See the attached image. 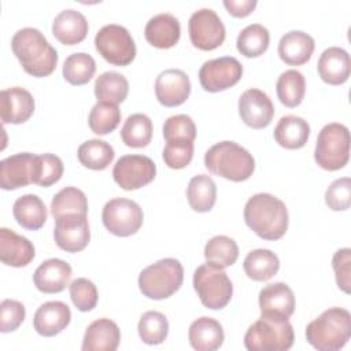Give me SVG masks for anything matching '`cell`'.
Wrapping results in <instances>:
<instances>
[{
  "instance_id": "obj_28",
  "label": "cell",
  "mask_w": 351,
  "mask_h": 351,
  "mask_svg": "<svg viewBox=\"0 0 351 351\" xmlns=\"http://www.w3.org/2000/svg\"><path fill=\"white\" fill-rule=\"evenodd\" d=\"M261 313H273L289 318L295 311V296L292 289L284 282H273L259 292Z\"/></svg>"
},
{
  "instance_id": "obj_36",
  "label": "cell",
  "mask_w": 351,
  "mask_h": 351,
  "mask_svg": "<svg viewBox=\"0 0 351 351\" xmlns=\"http://www.w3.org/2000/svg\"><path fill=\"white\" fill-rule=\"evenodd\" d=\"M269 30L261 23L245 26L237 36V51L245 58H258L269 48Z\"/></svg>"
},
{
  "instance_id": "obj_26",
  "label": "cell",
  "mask_w": 351,
  "mask_h": 351,
  "mask_svg": "<svg viewBox=\"0 0 351 351\" xmlns=\"http://www.w3.org/2000/svg\"><path fill=\"white\" fill-rule=\"evenodd\" d=\"M88 21L77 10L67 8L60 11L52 22V33L63 45L81 43L88 34Z\"/></svg>"
},
{
  "instance_id": "obj_49",
  "label": "cell",
  "mask_w": 351,
  "mask_h": 351,
  "mask_svg": "<svg viewBox=\"0 0 351 351\" xmlns=\"http://www.w3.org/2000/svg\"><path fill=\"white\" fill-rule=\"evenodd\" d=\"M332 267L335 270L337 287L350 293L351 285V250L350 248H340L335 252L332 258Z\"/></svg>"
},
{
  "instance_id": "obj_30",
  "label": "cell",
  "mask_w": 351,
  "mask_h": 351,
  "mask_svg": "<svg viewBox=\"0 0 351 351\" xmlns=\"http://www.w3.org/2000/svg\"><path fill=\"white\" fill-rule=\"evenodd\" d=\"M12 214L16 222L27 230H38L47 221V207L44 202L33 193L19 196L12 206Z\"/></svg>"
},
{
  "instance_id": "obj_29",
  "label": "cell",
  "mask_w": 351,
  "mask_h": 351,
  "mask_svg": "<svg viewBox=\"0 0 351 351\" xmlns=\"http://www.w3.org/2000/svg\"><path fill=\"white\" fill-rule=\"evenodd\" d=\"M274 140L287 149H299L306 145L310 136V125L300 117L285 115L274 128Z\"/></svg>"
},
{
  "instance_id": "obj_21",
  "label": "cell",
  "mask_w": 351,
  "mask_h": 351,
  "mask_svg": "<svg viewBox=\"0 0 351 351\" xmlns=\"http://www.w3.org/2000/svg\"><path fill=\"white\" fill-rule=\"evenodd\" d=\"M71 266L58 258L44 261L33 274L36 288L43 293L62 292L70 282Z\"/></svg>"
},
{
  "instance_id": "obj_5",
  "label": "cell",
  "mask_w": 351,
  "mask_h": 351,
  "mask_svg": "<svg viewBox=\"0 0 351 351\" xmlns=\"http://www.w3.org/2000/svg\"><path fill=\"white\" fill-rule=\"evenodd\" d=\"M293 328L287 317L262 313L244 335V346L250 351H287L293 344Z\"/></svg>"
},
{
  "instance_id": "obj_4",
  "label": "cell",
  "mask_w": 351,
  "mask_h": 351,
  "mask_svg": "<svg viewBox=\"0 0 351 351\" xmlns=\"http://www.w3.org/2000/svg\"><path fill=\"white\" fill-rule=\"evenodd\" d=\"M204 165L214 176L241 182L248 180L255 169L252 155L234 141H219L204 155Z\"/></svg>"
},
{
  "instance_id": "obj_9",
  "label": "cell",
  "mask_w": 351,
  "mask_h": 351,
  "mask_svg": "<svg viewBox=\"0 0 351 351\" xmlns=\"http://www.w3.org/2000/svg\"><path fill=\"white\" fill-rule=\"evenodd\" d=\"M96 51L111 64L128 66L136 56V44L129 30L121 25L103 26L95 37Z\"/></svg>"
},
{
  "instance_id": "obj_22",
  "label": "cell",
  "mask_w": 351,
  "mask_h": 351,
  "mask_svg": "<svg viewBox=\"0 0 351 351\" xmlns=\"http://www.w3.org/2000/svg\"><path fill=\"white\" fill-rule=\"evenodd\" d=\"M317 71L321 80L329 85L344 84L351 71L350 55L346 49L340 47L326 48L317 63Z\"/></svg>"
},
{
  "instance_id": "obj_7",
  "label": "cell",
  "mask_w": 351,
  "mask_h": 351,
  "mask_svg": "<svg viewBox=\"0 0 351 351\" xmlns=\"http://www.w3.org/2000/svg\"><path fill=\"white\" fill-rule=\"evenodd\" d=\"M350 158V132L343 123L325 125L317 137L314 159L317 165L328 171L343 169Z\"/></svg>"
},
{
  "instance_id": "obj_18",
  "label": "cell",
  "mask_w": 351,
  "mask_h": 351,
  "mask_svg": "<svg viewBox=\"0 0 351 351\" xmlns=\"http://www.w3.org/2000/svg\"><path fill=\"white\" fill-rule=\"evenodd\" d=\"M34 112V99L29 90L21 86L3 89L0 93V118L3 123L19 125Z\"/></svg>"
},
{
  "instance_id": "obj_44",
  "label": "cell",
  "mask_w": 351,
  "mask_h": 351,
  "mask_svg": "<svg viewBox=\"0 0 351 351\" xmlns=\"http://www.w3.org/2000/svg\"><path fill=\"white\" fill-rule=\"evenodd\" d=\"M163 137L170 141H192L196 137V126L189 115L178 114L169 117L163 123Z\"/></svg>"
},
{
  "instance_id": "obj_15",
  "label": "cell",
  "mask_w": 351,
  "mask_h": 351,
  "mask_svg": "<svg viewBox=\"0 0 351 351\" xmlns=\"http://www.w3.org/2000/svg\"><path fill=\"white\" fill-rule=\"evenodd\" d=\"M239 114L247 126L263 129L274 117V106L263 90L251 88L244 90L239 99Z\"/></svg>"
},
{
  "instance_id": "obj_6",
  "label": "cell",
  "mask_w": 351,
  "mask_h": 351,
  "mask_svg": "<svg viewBox=\"0 0 351 351\" xmlns=\"http://www.w3.org/2000/svg\"><path fill=\"white\" fill-rule=\"evenodd\" d=\"M184 281V267L178 259L165 258L141 270L138 288L144 296L162 300L176 293Z\"/></svg>"
},
{
  "instance_id": "obj_32",
  "label": "cell",
  "mask_w": 351,
  "mask_h": 351,
  "mask_svg": "<svg viewBox=\"0 0 351 351\" xmlns=\"http://www.w3.org/2000/svg\"><path fill=\"white\" fill-rule=\"evenodd\" d=\"M186 197L193 211H210L217 200V186L214 180L207 174H197L192 177L186 186Z\"/></svg>"
},
{
  "instance_id": "obj_23",
  "label": "cell",
  "mask_w": 351,
  "mask_h": 351,
  "mask_svg": "<svg viewBox=\"0 0 351 351\" xmlns=\"http://www.w3.org/2000/svg\"><path fill=\"white\" fill-rule=\"evenodd\" d=\"M181 34V26L178 19L167 12L154 15L145 25V40L155 48L167 49L174 47Z\"/></svg>"
},
{
  "instance_id": "obj_43",
  "label": "cell",
  "mask_w": 351,
  "mask_h": 351,
  "mask_svg": "<svg viewBox=\"0 0 351 351\" xmlns=\"http://www.w3.org/2000/svg\"><path fill=\"white\" fill-rule=\"evenodd\" d=\"M63 176V162L53 154H43L36 158V171L33 184L40 186H51Z\"/></svg>"
},
{
  "instance_id": "obj_34",
  "label": "cell",
  "mask_w": 351,
  "mask_h": 351,
  "mask_svg": "<svg viewBox=\"0 0 351 351\" xmlns=\"http://www.w3.org/2000/svg\"><path fill=\"white\" fill-rule=\"evenodd\" d=\"M77 156L82 166L90 170H104L111 165L115 152L107 141L93 138L82 143L78 147Z\"/></svg>"
},
{
  "instance_id": "obj_1",
  "label": "cell",
  "mask_w": 351,
  "mask_h": 351,
  "mask_svg": "<svg viewBox=\"0 0 351 351\" xmlns=\"http://www.w3.org/2000/svg\"><path fill=\"white\" fill-rule=\"evenodd\" d=\"M11 48L23 70L33 77H47L56 69L58 52L38 29H19L12 36Z\"/></svg>"
},
{
  "instance_id": "obj_3",
  "label": "cell",
  "mask_w": 351,
  "mask_h": 351,
  "mask_svg": "<svg viewBox=\"0 0 351 351\" xmlns=\"http://www.w3.org/2000/svg\"><path fill=\"white\" fill-rule=\"evenodd\" d=\"M351 336V314L341 307H330L306 328V340L318 351H337Z\"/></svg>"
},
{
  "instance_id": "obj_31",
  "label": "cell",
  "mask_w": 351,
  "mask_h": 351,
  "mask_svg": "<svg viewBox=\"0 0 351 351\" xmlns=\"http://www.w3.org/2000/svg\"><path fill=\"white\" fill-rule=\"evenodd\" d=\"M244 271L254 281H267L280 269L278 256L266 248H258L247 254L243 262Z\"/></svg>"
},
{
  "instance_id": "obj_10",
  "label": "cell",
  "mask_w": 351,
  "mask_h": 351,
  "mask_svg": "<svg viewBox=\"0 0 351 351\" xmlns=\"http://www.w3.org/2000/svg\"><path fill=\"white\" fill-rule=\"evenodd\" d=\"M101 219L110 233L118 237H129L140 230L144 214L136 202L125 197H115L104 204Z\"/></svg>"
},
{
  "instance_id": "obj_42",
  "label": "cell",
  "mask_w": 351,
  "mask_h": 351,
  "mask_svg": "<svg viewBox=\"0 0 351 351\" xmlns=\"http://www.w3.org/2000/svg\"><path fill=\"white\" fill-rule=\"evenodd\" d=\"M137 330L143 343L156 346L166 340L169 333V322L165 314L159 311H145L138 321Z\"/></svg>"
},
{
  "instance_id": "obj_35",
  "label": "cell",
  "mask_w": 351,
  "mask_h": 351,
  "mask_svg": "<svg viewBox=\"0 0 351 351\" xmlns=\"http://www.w3.org/2000/svg\"><path fill=\"white\" fill-rule=\"evenodd\" d=\"M276 92L285 107H298L303 101L306 92V80L303 74L293 69L281 73L276 84Z\"/></svg>"
},
{
  "instance_id": "obj_17",
  "label": "cell",
  "mask_w": 351,
  "mask_h": 351,
  "mask_svg": "<svg viewBox=\"0 0 351 351\" xmlns=\"http://www.w3.org/2000/svg\"><path fill=\"white\" fill-rule=\"evenodd\" d=\"M155 95L165 107H177L186 101L191 95V81L180 69L162 71L155 81Z\"/></svg>"
},
{
  "instance_id": "obj_24",
  "label": "cell",
  "mask_w": 351,
  "mask_h": 351,
  "mask_svg": "<svg viewBox=\"0 0 351 351\" xmlns=\"http://www.w3.org/2000/svg\"><path fill=\"white\" fill-rule=\"evenodd\" d=\"M315 48L314 38L302 32L291 30L285 33L278 43V56L289 66H300L310 60Z\"/></svg>"
},
{
  "instance_id": "obj_27",
  "label": "cell",
  "mask_w": 351,
  "mask_h": 351,
  "mask_svg": "<svg viewBox=\"0 0 351 351\" xmlns=\"http://www.w3.org/2000/svg\"><path fill=\"white\" fill-rule=\"evenodd\" d=\"M188 339L192 348L197 351H215L225 339L222 325L210 317L195 319L188 330Z\"/></svg>"
},
{
  "instance_id": "obj_48",
  "label": "cell",
  "mask_w": 351,
  "mask_h": 351,
  "mask_svg": "<svg viewBox=\"0 0 351 351\" xmlns=\"http://www.w3.org/2000/svg\"><path fill=\"white\" fill-rule=\"evenodd\" d=\"M25 306L14 299H4L0 304V330L3 333L14 332L25 321Z\"/></svg>"
},
{
  "instance_id": "obj_41",
  "label": "cell",
  "mask_w": 351,
  "mask_h": 351,
  "mask_svg": "<svg viewBox=\"0 0 351 351\" xmlns=\"http://www.w3.org/2000/svg\"><path fill=\"white\" fill-rule=\"evenodd\" d=\"M121 122V110L117 104L97 101L88 117V125L95 134L104 136L111 133Z\"/></svg>"
},
{
  "instance_id": "obj_14",
  "label": "cell",
  "mask_w": 351,
  "mask_h": 351,
  "mask_svg": "<svg viewBox=\"0 0 351 351\" xmlns=\"http://www.w3.org/2000/svg\"><path fill=\"white\" fill-rule=\"evenodd\" d=\"M53 239L56 245L66 252L82 251L90 240L88 217L84 214L59 217L55 219Z\"/></svg>"
},
{
  "instance_id": "obj_19",
  "label": "cell",
  "mask_w": 351,
  "mask_h": 351,
  "mask_svg": "<svg viewBox=\"0 0 351 351\" xmlns=\"http://www.w3.org/2000/svg\"><path fill=\"white\" fill-rule=\"evenodd\" d=\"M71 321L70 307L59 300L41 304L33 317L36 332L44 337H52L60 333Z\"/></svg>"
},
{
  "instance_id": "obj_12",
  "label": "cell",
  "mask_w": 351,
  "mask_h": 351,
  "mask_svg": "<svg viewBox=\"0 0 351 351\" xmlns=\"http://www.w3.org/2000/svg\"><path fill=\"white\" fill-rule=\"evenodd\" d=\"M156 166L145 155H123L112 169L114 181L125 191L140 189L154 181Z\"/></svg>"
},
{
  "instance_id": "obj_45",
  "label": "cell",
  "mask_w": 351,
  "mask_h": 351,
  "mask_svg": "<svg viewBox=\"0 0 351 351\" xmlns=\"http://www.w3.org/2000/svg\"><path fill=\"white\" fill-rule=\"evenodd\" d=\"M70 298L80 311H90L97 304L99 293L96 285L90 280L80 277L70 284Z\"/></svg>"
},
{
  "instance_id": "obj_2",
  "label": "cell",
  "mask_w": 351,
  "mask_h": 351,
  "mask_svg": "<svg viewBox=\"0 0 351 351\" xmlns=\"http://www.w3.org/2000/svg\"><path fill=\"white\" fill-rule=\"evenodd\" d=\"M244 221L261 239L278 240L288 229V210L274 195L255 193L244 206Z\"/></svg>"
},
{
  "instance_id": "obj_13",
  "label": "cell",
  "mask_w": 351,
  "mask_h": 351,
  "mask_svg": "<svg viewBox=\"0 0 351 351\" xmlns=\"http://www.w3.org/2000/svg\"><path fill=\"white\" fill-rule=\"evenodd\" d=\"M243 75L241 63L233 56L207 60L199 70V81L207 92H221L236 85Z\"/></svg>"
},
{
  "instance_id": "obj_46",
  "label": "cell",
  "mask_w": 351,
  "mask_h": 351,
  "mask_svg": "<svg viewBox=\"0 0 351 351\" xmlns=\"http://www.w3.org/2000/svg\"><path fill=\"white\" fill-rule=\"evenodd\" d=\"M325 203L333 211H344L351 204V180L341 177L335 180L325 192Z\"/></svg>"
},
{
  "instance_id": "obj_37",
  "label": "cell",
  "mask_w": 351,
  "mask_h": 351,
  "mask_svg": "<svg viewBox=\"0 0 351 351\" xmlns=\"http://www.w3.org/2000/svg\"><path fill=\"white\" fill-rule=\"evenodd\" d=\"M51 214L55 219L67 214H88V200L85 193L75 186L60 189L51 202Z\"/></svg>"
},
{
  "instance_id": "obj_20",
  "label": "cell",
  "mask_w": 351,
  "mask_h": 351,
  "mask_svg": "<svg viewBox=\"0 0 351 351\" xmlns=\"http://www.w3.org/2000/svg\"><path fill=\"white\" fill-rule=\"evenodd\" d=\"M36 251L32 241L11 229H0V259L12 267L27 266L34 259Z\"/></svg>"
},
{
  "instance_id": "obj_50",
  "label": "cell",
  "mask_w": 351,
  "mask_h": 351,
  "mask_svg": "<svg viewBox=\"0 0 351 351\" xmlns=\"http://www.w3.org/2000/svg\"><path fill=\"white\" fill-rule=\"evenodd\" d=\"M225 8L236 18H244L250 15L256 7V0H225Z\"/></svg>"
},
{
  "instance_id": "obj_38",
  "label": "cell",
  "mask_w": 351,
  "mask_h": 351,
  "mask_svg": "<svg viewBox=\"0 0 351 351\" xmlns=\"http://www.w3.org/2000/svg\"><path fill=\"white\" fill-rule=\"evenodd\" d=\"M121 138L132 148L147 147L152 138V121L145 114L129 115L121 129Z\"/></svg>"
},
{
  "instance_id": "obj_39",
  "label": "cell",
  "mask_w": 351,
  "mask_h": 351,
  "mask_svg": "<svg viewBox=\"0 0 351 351\" xmlns=\"http://www.w3.org/2000/svg\"><path fill=\"white\" fill-rule=\"evenodd\" d=\"M204 258L207 263L225 269L237 261L239 247L236 241L228 236H214L204 247Z\"/></svg>"
},
{
  "instance_id": "obj_40",
  "label": "cell",
  "mask_w": 351,
  "mask_h": 351,
  "mask_svg": "<svg viewBox=\"0 0 351 351\" xmlns=\"http://www.w3.org/2000/svg\"><path fill=\"white\" fill-rule=\"evenodd\" d=\"M62 71L69 84L85 85L92 80L96 71V62L89 53L75 52L66 58Z\"/></svg>"
},
{
  "instance_id": "obj_33",
  "label": "cell",
  "mask_w": 351,
  "mask_h": 351,
  "mask_svg": "<svg viewBox=\"0 0 351 351\" xmlns=\"http://www.w3.org/2000/svg\"><path fill=\"white\" fill-rule=\"evenodd\" d=\"M93 88L97 101L119 104L128 96L129 82L125 75L117 71H106L96 78Z\"/></svg>"
},
{
  "instance_id": "obj_16",
  "label": "cell",
  "mask_w": 351,
  "mask_h": 351,
  "mask_svg": "<svg viewBox=\"0 0 351 351\" xmlns=\"http://www.w3.org/2000/svg\"><path fill=\"white\" fill-rule=\"evenodd\" d=\"M37 155L19 152L0 162V186L5 191L33 184Z\"/></svg>"
},
{
  "instance_id": "obj_11",
  "label": "cell",
  "mask_w": 351,
  "mask_h": 351,
  "mask_svg": "<svg viewBox=\"0 0 351 351\" xmlns=\"http://www.w3.org/2000/svg\"><path fill=\"white\" fill-rule=\"evenodd\" d=\"M188 33L193 47L202 51L218 48L225 41L226 36L221 18L211 8H200L191 15Z\"/></svg>"
},
{
  "instance_id": "obj_47",
  "label": "cell",
  "mask_w": 351,
  "mask_h": 351,
  "mask_svg": "<svg viewBox=\"0 0 351 351\" xmlns=\"http://www.w3.org/2000/svg\"><path fill=\"white\" fill-rule=\"evenodd\" d=\"M163 160L170 169H184L193 158V143L192 141H170L163 148Z\"/></svg>"
},
{
  "instance_id": "obj_8",
  "label": "cell",
  "mask_w": 351,
  "mask_h": 351,
  "mask_svg": "<svg viewBox=\"0 0 351 351\" xmlns=\"http://www.w3.org/2000/svg\"><path fill=\"white\" fill-rule=\"evenodd\" d=\"M193 288L202 304L210 310L223 308L233 295V285L225 270L211 263H204L195 270Z\"/></svg>"
},
{
  "instance_id": "obj_25",
  "label": "cell",
  "mask_w": 351,
  "mask_h": 351,
  "mask_svg": "<svg viewBox=\"0 0 351 351\" xmlns=\"http://www.w3.org/2000/svg\"><path fill=\"white\" fill-rule=\"evenodd\" d=\"M121 341V330L110 318L93 321L85 330L84 351H115Z\"/></svg>"
}]
</instances>
